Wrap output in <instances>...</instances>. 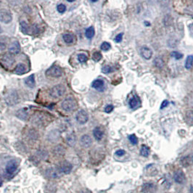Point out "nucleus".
Returning <instances> with one entry per match:
<instances>
[{"mask_svg":"<svg viewBox=\"0 0 193 193\" xmlns=\"http://www.w3.org/2000/svg\"><path fill=\"white\" fill-rule=\"evenodd\" d=\"M63 110L66 112H71L77 108V102L73 97H68L63 101L61 104Z\"/></svg>","mask_w":193,"mask_h":193,"instance_id":"f257e3e1","label":"nucleus"},{"mask_svg":"<svg viewBox=\"0 0 193 193\" xmlns=\"http://www.w3.org/2000/svg\"><path fill=\"white\" fill-rule=\"evenodd\" d=\"M65 91H66V89H65V86H63V84H58V85L54 86L52 88L50 89V91H49V95H50L52 97L55 99L60 98L65 95Z\"/></svg>","mask_w":193,"mask_h":193,"instance_id":"f03ea898","label":"nucleus"},{"mask_svg":"<svg viewBox=\"0 0 193 193\" xmlns=\"http://www.w3.org/2000/svg\"><path fill=\"white\" fill-rule=\"evenodd\" d=\"M19 96L15 90H11L5 96V102L10 106H14L19 102Z\"/></svg>","mask_w":193,"mask_h":193,"instance_id":"7ed1b4c3","label":"nucleus"},{"mask_svg":"<svg viewBox=\"0 0 193 193\" xmlns=\"http://www.w3.org/2000/svg\"><path fill=\"white\" fill-rule=\"evenodd\" d=\"M63 70L57 65H53L46 70L45 75L47 76L52 78H59L63 76Z\"/></svg>","mask_w":193,"mask_h":193,"instance_id":"20e7f679","label":"nucleus"},{"mask_svg":"<svg viewBox=\"0 0 193 193\" xmlns=\"http://www.w3.org/2000/svg\"><path fill=\"white\" fill-rule=\"evenodd\" d=\"M13 20V15L10 11L7 9H2L0 10V21L2 23L8 24Z\"/></svg>","mask_w":193,"mask_h":193,"instance_id":"39448f33","label":"nucleus"},{"mask_svg":"<svg viewBox=\"0 0 193 193\" xmlns=\"http://www.w3.org/2000/svg\"><path fill=\"white\" fill-rule=\"evenodd\" d=\"M58 171L59 172L62 174H68L71 172L73 169L72 164L69 163L68 161H63L61 162L59 165L58 167Z\"/></svg>","mask_w":193,"mask_h":193,"instance_id":"423d86ee","label":"nucleus"},{"mask_svg":"<svg viewBox=\"0 0 193 193\" xmlns=\"http://www.w3.org/2000/svg\"><path fill=\"white\" fill-rule=\"evenodd\" d=\"M15 62V59L14 55L11 53H7L4 55L2 58V63L5 65L7 68L12 67Z\"/></svg>","mask_w":193,"mask_h":193,"instance_id":"0eeeda50","label":"nucleus"},{"mask_svg":"<svg viewBox=\"0 0 193 193\" xmlns=\"http://www.w3.org/2000/svg\"><path fill=\"white\" fill-rule=\"evenodd\" d=\"M76 120L79 124H85L89 120L88 113L84 110H80L76 115Z\"/></svg>","mask_w":193,"mask_h":193,"instance_id":"6e6552de","label":"nucleus"},{"mask_svg":"<svg viewBox=\"0 0 193 193\" xmlns=\"http://www.w3.org/2000/svg\"><path fill=\"white\" fill-rule=\"evenodd\" d=\"M174 179L176 183L179 184V185L185 183L186 182V176L183 171L181 169H178L177 171H176L174 174Z\"/></svg>","mask_w":193,"mask_h":193,"instance_id":"1a4fd4ad","label":"nucleus"},{"mask_svg":"<svg viewBox=\"0 0 193 193\" xmlns=\"http://www.w3.org/2000/svg\"><path fill=\"white\" fill-rule=\"evenodd\" d=\"M18 166V163L16 160H10V161L8 162V163L6 165L5 169L7 173L8 174H13L16 170H17Z\"/></svg>","mask_w":193,"mask_h":193,"instance_id":"9d476101","label":"nucleus"},{"mask_svg":"<svg viewBox=\"0 0 193 193\" xmlns=\"http://www.w3.org/2000/svg\"><path fill=\"white\" fill-rule=\"evenodd\" d=\"M157 187L155 184L151 182H147L143 185L142 187V192L143 193H155Z\"/></svg>","mask_w":193,"mask_h":193,"instance_id":"9b49d317","label":"nucleus"},{"mask_svg":"<svg viewBox=\"0 0 193 193\" xmlns=\"http://www.w3.org/2000/svg\"><path fill=\"white\" fill-rule=\"evenodd\" d=\"M92 139L89 135H83L80 139V143L81 145L83 146L84 147L88 148L89 147H91V145H92Z\"/></svg>","mask_w":193,"mask_h":193,"instance_id":"f8f14e48","label":"nucleus"},{"mask_svg":"<svg viewBox=\"0 0 193 193\" xmlns=\"http://www.w3.org/2000/svg\"><path fill=\"white\" fill-rule=\"evenodd\" d=\"M180 163L183 166L187 167L193 165V152L183 157L180 160Z\"/></svg>","mask_w":193,"mask_h":193,"instance_id":"ddd939ff","label":"nucleus"},{"mask_svg":"<svg viewBox=\"0 0 193 193\" xmlns=\"http://www.w3.org/2000/svg\"><path fill=\"white\" fill-rule=\"evenodd\" d=\"M141 55L145 60H150L152 56V51L151 49H150L147 47L144 46L141 48Z\"/></svg>","mask_w":193,"mask_h":193,"instance_id":"4468645a","label":"nucleus"},{"mask_svg":"<svg viewBox=\"0 0 193 193\" xmlns=\"http://www.w3.org/2000/svg\"><path fill=\"white\" fill-rule=\"evenodd\" d=\"M91 86L94 89H96L97 91H103L105 90V83L101 79H96L92 82L91 84Z\"/></svg>","mask_w":193,"mask_h":193,"instance_id":"2eb2a0df","label":"nucleus"},{"mask_svg":"<svg viewBox=\"0 0 193 193\" xmlns=\"http://www.w3.org/2000/svg\"><path fill=\"white\" fill-rule=\"evenodd\" d=\"M9 52L11 54H18L20 52V45L18 41H13L9 47Z\"/></svg>","mask_w":193,"mask_h":193,"instance_id":"dca6fc26","label":"nucleus"},{"mask_svg":"<svg viewBox=\"0 0 193 193\" xmlns=\"http://www.w3.org/2000/svg\"><path fill=\"white\" fill-rule=\"evenodd\" d=\"M60 134L58 130H53L51 131L49 133V135L47 136V138L49 142H55L60 139Z\"/></svg>","mask_w":193,"mask_h":193,"instance_id":"f3484780","label":"nucleus"},{"mask_svg":"<svg viewBox=\"0 0 193 193\" xmlns=\"http://www.w3.org/2000/svg\"><path fill=\"white\" fill-rule=\"evenodd\" d=\"M15 116L21 121H26L28 117H29V113H28L27 110L25 108H21V109L18 110Z\"/></svg>","mask_w":193,"mask_h":193,"instance_id":"a211bd4d","label":"nucleus"},{"mask_svg":"<svg viewBox=\"0 0 193 193\" xmlns=\"http://www.w3.org/2000/svg\"><path fill=\"white\" fill-rule=\"evenodd\" d=\"M129 104L131 109H136L140 106L141 101L137 96H134L132 98L130 99Z\"/></svg>","mask_w":193,"mask_h":193,"instance_id":"6ab92c4d","label":"nucleus"},{"mask_svg":"<svg viewBox=\"0 0 193 193\" xmlns=\"http://www.w3.org/2000/svg\"><path fill=\"white\" fill-rule=\"evenodd\" d=\"M103 135H104V131H103L102 128H100V127L99 126H96L94 129L93 136L95 138L96 140L100 141L102 139Z\"/></svg>","mask_w":193,"mask_h":193,"instance_id":"aec40b11","label":"nucleus"},{"mask_svg":"<svg viewBox=\"0 0 193 193\" xmlns=\"http://www.w3.org/2000/svg\"><path fill=\"white\" fill-rule=\"evenodd\" d=\"M46 174H47V176L49 178L56 179V178L59 177L60 173L59 172L58 169H56L55 168H49L48 169H47Z\"/></svg>","mask_w":193,"mask_h":193,"instance_id":"412c9836","label":"nucleus"},{"mask_svg":"<svg viewBox=\"0 0 193 193\" xmlns=\"http://www.w3.org/2000/svg\"><path fill=\"white\" fill-rule=\"evenodd\" d=\"M63 39L67 44H72L76 41V36L73 34H70V33L63 34Z\"/></svg>","mask_w":193,"mask_h":193,"instance_id":"4be33fe9","label":"nucleus"},{"mask_svg":"<svg viewBox=\"0 0 193 193\" xmlns=\"http://www.w3.org/2000/svg\"><path fill=\"white\" fill-rule=\"evenodd\" d=\"M25 84L28 87H29L30 89H33L35 87L36 85V82H35V76L34 74L30 75L29 76H28L26 79H25Z\"/></svg>","mask_w":193,"mask_h":193,"instance_id":"5701e85b","label":"nucleus"},{"mask_svg":"<svg viewBox=\"0 0 193 193\" xmlns=\"http://www.w3.org/2000/svg\"><path fill=\"white\" fill-rule=\"evenodd\" d=\"M65 148L63 147V145H58L57 146H55L53 149V152L55 155H58V156H63L65 155Z\"/></svg>","mask_w":193,"mask_h":193,"instance_id":"b1692460","label":"nucleus"},{"mask_svg":"<svg viewBox=\"0 0 193 193\" xmlns=\"http://www.w3.org/2000/svg\"><path fill=\"white\" fill-rule=\"evenodd\" d=\"M26 72H27V67L26 65L23 64V63H19V64H18L15 69V73L17 75L25 74Z\"/></svg>","mask_w":193,"mask_h":193,"instance_id":"393cba45","label":"nucleus"},{"mask_svg":"<svg viewBox=\"0 0 193 193\" xmlns=\"http://www.w3.org/2000/svg\"><path fill=\"white\" fill-rule=\"evenodd\" d=\"M76 136L74 133H70L66 137V142L67 144L70 146V147H74V146L76 144Z\"/></svg>","mask_w":193,"mask_h":193,"instance_id":"a878e982","label":"nucleus"},{"mask_svg":"<svg viewBox=\"0 0 193 193\" xmlns=\"http://www.w3.org/2000/svg\"><path fill=\"white\" fill-rule=\"evenodd\" d=\"M20 30L23 34L25 35H29L30 34V27L28 25L27 23L25 21H21L20 24Z\"/></svg>","mask_w":193,"mask_h":193,"instance_id":"bb28decb","label":"nucleus"},{"mask_svg":"<svg viewBox=\"0 0 193 193\" xmlns=\"http://www.w3.org/2000/svg\"><path fill=\"white\" fill-rule=\"evenodd\" d=\"M153 63H154L155 66L157 68H163L165 65V63L163 59L161 58H158V57L155 58L154 59Z\"/></svg>","mask_w":193,"mask_h":193,"instance_id":"cd10ccee","label":"nucleus"},{"mask_svg":"<svg viewBox=\"0 0 193 193\" xmlns=\"http://www.w3.org/2000/svg\"><path fill=\"white\" fill-rule=\"evenodd\" d=\"M95 29H94V27L92 26L89 27L88 29H86V31H85L86 37L89 39H92L94 36H95Z\"/></svg>","mask_w":193,"mask_h":193,"instance_id":"c85d7f7f","label":"nucleus"},{"mask_svg":"<svg viewBox=\"0 0 193 193\" xmlns=\"http://www.w3.org/2000/svg\"><path fill=\"white\" fill-rule=\"evenodd\" d=\"M28 136L32 140H36L39 137V133L36 130L34 129H30L29 131V134H28Z\"/></svg>","mask_w":193,"mask_h":193,"instance_id":"c756f323","label":"nucleus"},{"mask_svg":"<svg viewBox=\"0 0 193 193\" xmlns=\"http://www.w3.org/2000/svg\"><path fill=\"white\" fill-rule=\"evenodd\" d=\"M186 121L190 126H193V110H189L186 113Z\"/></svg>","mask_w":193,"mask_h":193,"instance_id":"7c9ffc66","label":"nucleus"},{"mask_svg":"<svg viewBox=\"0 0 193 193\" xmlns=\"http://www.w3.org/2000/svg\"><path fill=\"white\" fill-rule=\"evenodd\" d=\"M140 154H141V155H142L143 157H148V156H149V155H150L149 147H148L147 145H143L142 147H141Z\"/></svg>","mask_w":193,"mask_h":193,"instance_id":"2f4dec72","label":"nucleus"},{"mask_svg":"<svg viewBox=\"0 0 193 193\" xmlns=\"http://www.w3.org/2000/svg\"><path fill=\"white\" fill-rule=\"evenodd\" d=\"M163 24L166 26H170L173 23V18L170 15H166L163 18Z\"/></svg>","mask_w":193,"mask_h":193,"instance_id":"473e14b6","label":"nucleus"},{"mask_svg":"<svg viewBox=\"0 0 193 193\" xmlns=\"http://www.w3.org/2000/svg\"><path fill=\"white\" fill-rule=\"evenodd\" d=\"M7 44H8V40H7L6 37H0V50H5V49L7 48Z\"/></svg>","mask_w":193,"mask_h":193,"instance_id":"72a5a7b5","label":"nucleus"},{"mask_svg":"<svg viewBox=\"0 0 193 193\" xmlns=\"http://www.w3.org/2000/svg\"><path fill=\"white\" fill-rule=\"evenodd\" d=\"M179 44V40L175 37H171L168 40V45L170 47H176Z\"/></svg>","mask_w":193,"mask_h":193,"instance_id":"f704fd0d","label":"nucleus"},{"mask_svg":"<svg viewBox=\"0 0 193 193\" xmlns=\"http://www.w3.org/2000/svg\"><path fill=\"white\" fill-rule=\"evenodd\" d=\"M192 65H193V55L187 56L185 62V68H187V69H190V68L192 67Z\"/></svg>","mask_w":193,"mask_h":193,"instance_id":"c9c22d12","label":"nucleus"},{"mask_svg":"<svg viewBox=\"0 0 193 193\" xmlns=\"http://www.w3.org/2000/svg\"><path fill=\"white\" fill-rule=\"evenodd\" d=\"M77 58H78V60H79V62L81 63H86L87 60H88V58H87V56L85 55V54H83V53L79 54V55H78V56H77Z\"/></svg>","mask_w":193,"mask_h":193,"instance_id":"e433bc0d","label":"nucleus"},{"mask_svg":"<svg viewBox=\"0 0 193 193\" xmlns=\"http://www.w3.org/2000/svg\"><path fill=\"white\" fill-rule=\"evenodd\" d=\"M102 58V55L100 52H95L92 55V59L95 62H99Z\"/></svg>","mask_w":193,"mask_h":193,"instance_id":"4c0bfd02","label":"nucleus"},{"mask_svg":"<svg viewBox=\"0 0 193 193\" xmlns=\"http://www.w3.org/2000/svg\"><path fill=\"white\" fill-rule=\"evenodd\" d=\"M171 56L174 59H176V60H180V59H182L183 58V54L180 53L179 52L174 51L171 53Z\"/></svg>","mask_w":193,"mask_h":193,"instance_id":"58836bf2","label":"nucleus"},{"mask_svg":"<svg viewBox=\"0 0 193 193\" xmlns=\"http://www.w3.org/2000/svg\"><path fill=\"white\" fill-rule=\"evenodd\" d=\"M129 140L132 145H136L138 143V139L135 135H131L129 136Z\"/></svg>","mask_w":193,"mask_h":193,"instance_id":"ea45409f","label":"nucleus"},{"mask_svg":"<svg viewBox=\"0 0 193 193\" xmlns=\"http://www.w3.org/2000/svg\"><path fill=\"white\" fill-rule=\"evenodd\" d=\"M100 48L102 51H108L110 48H111V46H110V44L108 43V42L105 41L101 44Z\"/></svg>","mask_w":193,"mask_h":193,"instance_id":"a19ab883","label":"nucleus"},{"mask_svg":"<svg viewBox=\"0 0 193 193\" xmlns=\"http://www.w3.org/2000/svg\"><path fill=\"white\" fill-rule=\"evenodd\" d=\"M66 6L64 4H60L57 7V10L60 13H64L66 11Z\"/></svg>","mask_w":193,"mask_h":193,"instance_id":"79ce46f5","label":"nucleus"},{"mask_svg":"<svg viewBox=\"0 0 193 193\" xmlns=\"http://www.w3.org/2000/svg\"><path fill=\"white\" fill-rule=\"evenodd\" d=\"M113 71L112 67H110V65H105V66L102 68V72L103 74H110Z\"/></svg>","mask_w":193,"mask_h":193,"instance_id":"37998d69","label":"nucleus"},{"mask_svg":"<svg viewBox=\"0 0 193 193\" xmlns=\"http://www.w3.org/2000/svg\"><path fill=\"white\" fill-rule=\"evenodd\" d=\"M123 33H121V34H118L117 36H116V38H115V41L117 42V43H120L122 41V39H123Z\"/></svg>","mask_w":193,"mask_h":193,"instance_id":"c03bdc74","label":"nucleus"},{"mask_svg":"<svg viewBox=\"0 0 193 193\" xmlns=\"http://www.w3.org/2000/svg\"><path fill=\"white\" fill-rule=\"evenodd\" d=\"M113 110V106L112 105H108L105 108V112L107 113H110Z\"/></svg>","mask_w":193,"mask_h":193,"instance_id":"a18cd8bd","label":"nucleus"},{"mask_svg":"<svg viewBox=\"0 0 193 193\" xmlns=\"http://www.w3.org/2000/svg\"><path fill=\"white\" fill-rule=\"evenodd\" d=\"M124 154H125V150H119L116 152V155H117V156H119V157L123 156Z\"/></svg>","mask_w":193,"mask_h":193,"instance_id":"49530a36","label":"nucleus"},{"mask_svg":"<svg viewBox=\"0 0 193 193\" xmlns=\"http://www.w3.org/2000/svg\"><path fill=\"white\" fill-rule=\"evenodd\" d=\"M38 155L39 157H47V152L45 151H40V152H38Z\"/></svg>","mask_w":193,"mask_h":193,"instance_id":"de8ad7c7","label":"nucleus"},{"mask_svg":"<svg viewBox=\"0 0 193 193\" xmlns=\"http://www.w3.org/2000/svg\"><path fill=\"white\" fill-rule=\"evenodd\" d=\"M168 104H169V102L168 100H164L163 102H162V104H161V109H163V108H166V107H167L168 105Z\"/></svg>","mask_w":193,"mask_h":193,"instance_id":"09e8293b","label":"nucleus"},{"mask_svg":"<svg viewBox=\"0 0 193 193\" xmlns=\"http://www.w3.org/2000/svg\"><path fill=\"white\" fill-rule=\"evenodd\" d=\"M10 2V4H13V5H16V4H18L20 2L21 0H8Z\"/></svg>","mask_w":193,"mask_h":193,"instance_id":"8fccbe9b","label":"nucleus"},{"mask_svg":"<svg viewBox=\"0 0 193 193\" xmlns=\"http://www.w3.org/2000/svg\"><path fill=\"white\" fill-rule=\"evenodd\" d=\"M187 13L189 14V15H191L193 16V7L191 6V7H189V8H187Z\"/></svg>","mask_w":193,"mask_h":193,"instance_id":"3c124183","label":"nucleus"},{"mask_svg":"<svg viewBox=\"0 0 193 193\" xmlns=\"http://www.w3.org/2000/svg\"><path fill=\"white\" fill-rule=\"evenodd\" d=\"M3 32V30H2V26L1 25H0V34H2V33Z\"/></svg>","mask_w":193,"mask_h":193,"instance_id":"603ef678","label":"nucleus"},{"mask_svg":"<svg viewBox=\"0 0 193 193\" xmlns=\"http://www.w3.org/2000/svg\"><path fill=\"white\" fill-rule=\"evenodd\" d=\"M190 192L193 193V187H192V186L191 187V188H190Z\"/></svg>","mask_w":193,"mask_h":193,"instance_id":"864d4df0","label":"nucleus"},{"mask_svg":"<svg viewBox=\"0 0 193 193\" xmlns=\"http://www.w3.org/2000/svg\"><path fill=\"white\" fill-rule=\"evenodd\" d=\"M67 1H68V2H74L76 1V0H67Z\"/></svg>","mask_w":193,"mask_h":193,"instance_id":"5fc2aeb1","label":"nucleus"},{"mask_svg":"<svg viewBox=\"0 0 193 193\" xmlns=\"http://www.w3.org/2000/svg\"><path fill=\"white\" fill-rule=\"evenodd\" d=\"M97 1H98V0H91V2H96Z\"/></svg>","mask_w":193,"mask_h":193,"instance_id":"6e6d98bb","label":"nucleus"},{"mask_svg":"<svg viewBox=\"0 0 193 193\" xmlns=\"http://www.w3.org/2000/svg\"><path fill=\"white\" fill-rule=\"evenodd\" d=\"M192 2H193V0H192Z\"/></svg>","mask_w":193,"mask_h":193,"instance_id":"4d7b16f0","label":"nucleus"}]
</instances>
